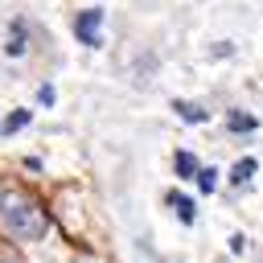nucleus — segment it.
<instances>
[{
	"label": "nucleus",
	"mask_w": 263,
	"mask_h": 263,
	"mask_svg": "<svg viewBox=\"0 0 263 263\" xmlns=\"http://www.w3.org/2000/svg\"><path fill=\"white\" fill-rule=\"evenodd\" d=\"M255 168H259V164H255V156H242V160L230 168V181H234V185H247V181L255 177Z\"/></svg>",
	"instance_id": "obj_7"
},
{
	"label": "nucleus",
	"mask_w": 263,
	"mask_h": 263,
	"mask_svg": "<svg viewBox=\"0 0 263 263\" xmlns=\"http://www.w3.org/2000/svg\"><path fill=\"white\" fill-rule=\"evenodd\" d=\"M173 111H177L185 123H210V111H205L201 103H185V99H177V103H173Z\"/></svg>",
	"instance_id": "obj_4"
},
{
	"label": "nucleus",
	"mask_w": 263,
	"mask_h": 263,
	"mask_svg": "<svg viewBox=\"0 0 263 263\" xmlns=\"http://www.w3.org/2000/svg\"><path fill=\"white\" fill-rule=\"evenodd\" d=\"M193 181H197V189H201V193H214V189H218V168H214V164H210V168H197V177H193Z\"/></svg>",
	"instance_id": "obj_9"
},
{
	"label": "nucleus",
	"mask_w": 263,
	"mask_h": 263,
	"mask_svg": "<svg viewBox=\"0 0 263 263\" xmlns=\"http://www.w3.org/2000/svg\"><path fill=\"white\" fill-rule=\"evenodd\" d=\"M173 164H177V177H197V168H201L193 152H177V156H173Z\"/></svg>",
	"instance_id": "obj_8"
},
{
	"label": "nucleus",
	"mask_w": 263,
	"mask_h": 263,
	"mask_svg": "<svg viewBox=\"0 0 263 263\" xmlns=\"http://www.w3.org/2000/svg\"><path fill=\"white\" fill-rule=\"evenodd\" d=\"M0 263H25L21 255H12V251H0Z\"/></svg>",
	"instance_id": "obj_13"
},
{
	"label": "nucleus",
	"mask_w": 263,
	"mask_h": 263,
	"mask_svg": "<svg viewBox=\"0 0 263 263\" xmlns=\"http://www.w3.org/2000/svg\"><path fill=\"white\" fill-rule=\"evenodd\" d=\"M226 127H230V132H255V127H259V119H255V115H238V111H234V115L226 119Z\"/></svg>",
	"instance_id": "obj_10"
},
{
	"label": "nucleus",
	"mask_w": 263,
	"mask_h": 263,
	"mask_svg": "<svg viewBox=\"0 0 263 263\" xmlns=\"http://www.w3.org/2000/svg\"><path fill=\"white\" fill-rule=\"evenodd\" d=\"M37 103H45V107H49V103H53V86H41V90H37Z\"/></svg>",
	"instance_id": "obj_12"
},
{
	"label": "nucleus",
	"mask_w": 263,
	"mask_h": 263,
	"mask_svg": "<svg viewBox=\"0 0 263 263\" xmlns=\"http://www.w3.org/2000/svg\"><path fill=\"white\" fill-rule=\"evenodd\" d=\"M25 49H29V25L25 21H12L8 25V37H4V53L8 58H25Z\"/></svg>",
	"instance_id": "obj_3"
},
{
	"label": "nucleus",
	"mask_w": 263,
	"mask_h": 263,
	"mask_svg": "<svg viewBox=\"0 0 263 263\" xmlns=\"http://www.w3.org/2000/svg\"><path fill=\"white\" fill-rule=\"evenodd\" d=\"M99 25H103V8H86V12L74 16V37H78L82 45H103Z\"/></svg>",
	"instance_id": "obj_2"
},
{
	"label": "nucleus",
	"mask_w": 263,
	"mask_h": 263,
	"mask_svg": "<svg viewBox=\"0 0 263 263\" xmlns=\"http://www.w3.org/2000/svg\"><path fill=\"white\" fill-rule=\"evenodd\" d=\"M29 119H33V111H25V107L12 111V115L0 123V136H12V132H21V127H29Z\"/></svg>",
	"instance_id": "obj_6"
},
{
	"label": "nucleus",
	"mask_w": 263,
	"mask_h": 263,
	"mask_svg": "<svg viewBox=\"0 0 263 263\" xmlns=\"http://www.w3.org/2000/svg\"><path fill=\"white\" fill-rule=\"evenodd\" d=\"M168 205L177 210V218H181L185 226H193V218H197V210H193V201H189L185 193H177V189H173V193H168Z\"/></svg>",
	"instance_id": "obj_5"
},
{
	"label": "nucleus",
	"mask_w": 263,
	"mask_h": 263,
	"mask_svg": "<svg viewBox=\"0 0 263 263\" xmlns=\"http://www.w3.org/2000/svg\"><path fill=\"white\" fill-rule=\"evenodd\" d=\"M247 251V238L242 234H230V255H242Z\"/></svg>",
	"instance_id": "obj_11"
},
{
	"label": "nucleus",
	"mask_w": 263,
	"mask_h": 263,
	"mask_svg": "<svg viewBox=\"0 0 263 263\" xmlns=\"http://www.w3.org/2000/svg\"><path fill=\"white\" fill-rule=\"evenodd\" d=\"M0 222L12 238H25V242L45 238V230H49V214L25 189H12V185H0Z\"/></svg>",
	"instance_id": "obj_1"
}]
</instances>
